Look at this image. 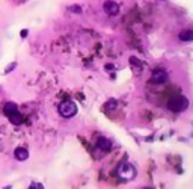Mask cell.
<instances>
[{
  "instance_id": "obj_9",
  "label": "cell",
  "mask_w": 193,
  "mask_h": 189,
  "mask_svg": "<svg viewBox=\"0 0 193 189\" xmlns=\"http://www.w3.org/2000/svg\"><path fill=\"white\" fill-rule=\"evenodd\" d=\"M178 39L182 43H192L193 41V30L192 29H184L178 34Z\"/></svg>"
},
{
  "instance_id": "obj_15",
  "label": "cell",
  "mask_w": 193,
  "mask_h": 189,
  "mask_svg": "<svg viewBox=\"0 0 193 189\" xmlns=\"http://www.w3.org/2000/svg\"><path fill=\"white\" fill-rule=\"evenodd\" d=\"M27 189H38V186H36V183H30Z\"/></svg>"
},
{
  "instance_id": "obj_6",
  "label": "cell",
  "mask_w": 193,
  "mask_h": 189,
  "mask_svg": "<svg viewBox=\"0 0 193 189\" xmlns=\"http://www.w3.org/2000/svg\"><path fill=\"white\" fill-rule=\"evenodd\" d=\"M103 9H104V12H106L107 15L115 17V15L119 14V5H118L115 0H106L104 5H103Z\"/></svg>"
},
{
  "instance_id": "obj_5",
  "label": "cell",
  "mask_w": 193,
  "mask_h": 189,
  "mask_svg": "<svg viewBox=\"0 0 193 189\" xmlns=\"http://www.w3.org/2000/svg\"><path fill=\"white\" fill-rule=\"evenodd\" d=\"M168 71L164 70V68H156V70L151 73V76H149V82L152 83V85H161V83H166L168 80Z\"/></svg>"
},
{
  "instance_id": "obj_8",
  "label": "cell",
  "mask_w": 193,
  "mask_h": 189,
  "mask_svg": "<svg viewBox=\"0 0 193 189\" xmlns=\"http://www.w3.org/2000/svg\"><path fill=\"white\" fill-rule=\"evenodd\" d=\"M14 157H15L17 160H20V162L27 160V159H29V151H27V148H24V147H17V148L14 150Z\"/></svg>"
},
{
  "instance_id": "obj_11",
  "label": "cell",
  "mask_w": 193,
  "mask_h": 189,
  "mask_svg": "<svg viewBox=\"0 0 193 189\" xmlns=\"http://www.w3.org/2000/svg\"><path fill=\"white\" fill-rule=\"evenodd\" d=\"M116 105H118V101H116V100H109V101L106 103V109H107V110H109V109H115Z\"/></svg>"
},
{
  "instance_id": "obj_3",
  "label": "cell",
  "mask_w": 193,
  "mask_h": 189,
  "mask_svg": "<svg viewBox=\"0 0 193 189\" xmlns=\"http://www.w3.org/2000/svg\"><path fill=\"white\" fill-rule=\"evenodd\" d=\"M57 112H59V115L62 118H72V117L77 115L79 107H77V105L72 100H65V101H62L57 106Z\"/></svg>"
},
{
  "instance_id": "obj_17",
  "label": "cell",
  "mask_w": 193,
  "mask_h": 189,
  "mask_svg": "<svg viewBox=\"0 0 193 189\" xmlns=\"http://www.w3.org/2000/svg\"><path fill=\"white\" fill-rule=\"evenodd\" d=\"M2 189H12V185H8V186H5V188H2Z\"/></svg>"
},
{
  "instance_id": "obj_4",
  "label": "cell",
  "mask_w": 193,
  "mask_h": 189,
  "mask_svg": "<svg viewBox=\"0 0 193 189\" xmlns=\"http://www.w3.org/2000/svg\"><path fill=\"white\" fill-rule=\"evenodd\" d=\"M116 174H118V177L121 178V180H124V182H130V180H134L136 178V168L131 165V164H121V165L118 166V169H116Z\"/></svg>"
},
{
  "instance_id": "obj_12",
  "label": "cell",
  "mask_w": 193,
  "mask_h": 189,
  "mask_svg": "<svg viewBox=\"0 0 193 189\" xmlns=\"http://www.w3.org/2000/svg\"><path fill=\"white\" fill-rule=\"evenodd\" d=\"M15 67H17V62H11V64H9V65H8V67L5 68V73L8 74V73H11V71H14V68H15Z\"/></svg>"
},
{
  "instance_id": "obj_14",
  "label": "cell",
  "mask_w": 193,
  "mask_h": 189,
  "mask_svg": "<svg viewBox=\"0 0 193 189\" xmlns=\"http://www.w3.org/2000/svg\"><path fill=\"white\" fill-rule=\"evenodd\" d=\"M27 35H29V30H27V29H21V32H20V36H21V38H26Z\"/></svg>"
},
{
  "instance_id": "obj_10",
  "label": "cell",
  "mask_w": 193,
  "mask_h": 189,
  "mask_svg": "<svg viewBox=\"0 0 193 189\" xmlns=\"http://www.w3.org/2000/svg\"><path fill=\"white\" fill-rule=\"evenodd\" d=\"M67 9H68L69 12H72V14H81V12H83V9H81L80 5H69Z\"/></svg>"
},
{
  "instance_id": "obj_7",
  "label": "cell",
  "mask_w": 193,
  "mask_h": 189,
  "mask_svg": "<svg viewBox=\"0 0 193 189\" xmlns=\"http://www.w3.org/2000/svg\"><path fill=\"white\" fill-rule=\"evenodd\" d=\"M97 147H98V150H101L103 153H109L110 150H112V147H113V144L110 139H107V138H98V141H97Z\"/></svg>"
},
{
  "instance_id": "obj_18",
  "label": "cell",
  "mask_w": 193,
  "mask_h": 189,
  "mask_svg": "<svg viewBox=\"0 0 193 189\" xmlns=\"http://www.w3.org/2000/svg\"><path fill=\"white\" fill-rule=\"evenodd\" d=\"M142 189H154L152 186H145V188H142Z\"/></svg>"
},
{
  "instance_id": "obj_2",
  "label": "cell",
  "mask_w": 193,
  "mask_h": 189,
  "mask_svg": "<svg viewBox=\"0 0 193 189\" xmlns=\"http://www.w3.org/2000/svg\"><path fill=\"white\" fill-rule=\"evenodd\" d=\"M3 112H5V115L9 118V121H11L12 124H15V126L21 124L24 121V117L20 114L18 106H17L14 101H6L5 106H3Z\"/></svg>"
},
{
  "instance_id": "obj_16",
  "label": "cell",
  "mask_w": 193,
  "mask_h": 189,
  "mask_svg": "<svg viewBox=\"0 0 193 189\" xmlns=\"http://www.w3.org/2000/svg\"><path fill=\"white\" fill-rule=\"evenodd\" d=\"M36 186H38V189H46V188H44V185H42V183H36Z\"/></svg>"
},
{
  "instance_id": "obj_1",
  "label": "cell",
  "mask_w": 193,
  "mask_h": 189,
  "mask_svg": "<svg viewBox=\"0 0 193 189\" xmlns=\"http://www.w3.org/2000/svg\"><path fill=\"white\" fill-rule=\"evenodd\" d=\"M189 106H190V100L186 95L177 94V95H172L168 100V109L172 110V112H175V114L184 112Z\"/></svg>"
},
{
  "instance_id": "obj_13",
  "label": "cell",
  "mask_w": 193,
  "mask_h": 189,
  "mask_svg": "<svg viewBox=\"0 0 193 189\" xmlns=\"http://www.w3.org/2000/svg\"><path fill=\"white\" fill-rule=\"evenodd\" d=\"M104 68H106V71H113L115 70V65H113V64H106V65H104Z\"/></svg>"
}]
</instances>
